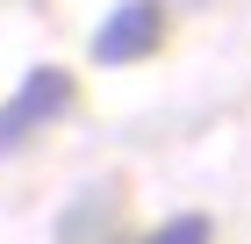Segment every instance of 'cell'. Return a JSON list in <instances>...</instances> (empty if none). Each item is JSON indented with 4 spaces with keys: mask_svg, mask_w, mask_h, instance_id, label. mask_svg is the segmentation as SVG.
I'll return each mask as SVG.
<instances>
[{
    "mask_svg": "<svg viewBox=\"0 0 251 244\" xmlns=\"http://www.w3.org/2000/svg\"><path fill=\"white\" fill-rule=\"evenodd\" d=\"M65 108H72V72H65V65H36V72L15 86V101L0 108V158L22 151L36 130H50Z\"/></svg>",
    "mask_w": 251,
    "mask_h": 244,
    "instance_id": "6da1fadb",
    "label": "cell"
},
{
    "mask_svg": "<svg viewBox=\"0 0 251 244\" xmlns=\"http://www.w3.org/2000/svg\"><path fill=\"white\" fill-rule=\"evenodd\" d=\"M158 36H165V0H122L94 29V57L100 65H136V57L158 51Z\"/></svg>",
    "mask_w": 251,
    "mask_h": 244,
    "instance_id": "7a4b0ae2",
    "label": "cell"
},
{
    "mask_svg": "<svg viewBox=\"0 0 251 244\" xmlns=\"http://www.w3.org/2000/svg\"><path fill=\"white\" fill-rule=\"evenodd\" d=\"M208 237H215V230H208V216H173V223H165V230H151L144 244H208Z\"/></svg>",
    "mask_w": 251,
    "mask_h": 244,
    "instance_id": "3957f363",
    "label": "cell"
}]
</instances>
